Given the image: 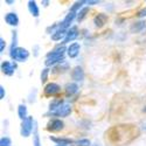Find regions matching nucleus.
Instances as JSON below:
<instances>
[{"label": "nucleus", "instance_id": "nucleus-22", "mask_svg": "<svg viewBox=\"0 0 146 146\" xmlns=\"http://www.w3.org/2000/svg\"><path fill=\"white\" fill-rule=\"evenodd\" d=\"M49 74H50V68H43L41 70V74H40V81L42 84H46L49 80Z\"/></svg>", "mask_w": 146, "mask_h": 146}, {"label": "nucleus", "instance_id": "nucleus-19", "mask_svg": "<svg viewBox=\"0 0 146 146\" xmlns=\"http://www.w3.org/2000/svg\"><path fill=\"white\" fill-rule=\"evenodd\" d=\"M67 31H68V29H63V28H60L58 31H56L54 34L50 35L52 41H54V42L62 41V42H63L64 39H66V35H67Z\"/></svg>", "mask_w": 146, "mask_h": 146}, {"label": "nucleus", "instance_id": "nucleus-37", "mask_svg": "<svg viewBox=\"0 0 146 146\" xmlns=\"http://www.w3.org/2000/svg\"><path fill=\"white\" fill-rule=\"evenodd\" d=\"M55 146H63V145H55Z\"/></svg>", "mask_w": 146, "mask_h": 146}, {"label": "nucleus", "instance_id": "nucleus-36", "mask_svg": "<svg viewBox=\"0 0 146 146\" xmlns=\"http://www.w3.org/2000/svg\"><path fill=\"white\" fill-rule=\"evenodd\" d=\"M144 112H146V106H145V109H144Z\"/></svg>", "mask_w": 146, "mask_h": 146}, {"label": "nucleus", "instance_id": "nucleus-3", "mask_svg": "<svg viewBox=\"0 0 146 146\" xmlns=\"http://www.w3.org/2000/svg\"><path fill=\"white\" fill-rule=\"evenodd\" d=\"M31 56V53L28 49L23 47H18L15 49L11 50L9 52V57L12 58V61H14V62H26V61Z\"/></svg>", "mask_w": 146, "mask_h": 146}, {"label": "nucleus", "instance_id": "nucleus-11", "mask_svg": "<svg viewBox=\"0 0 146 146\" xmlns=\"http://www.w3.org/2000/svg\"><path fill=\"white\" fill-rule=\"evenodd\" d=\"M77 18V14L76 13H72V12H68V14L64 17V19L60 22V26L61 28H63V29H69L70 27H72L71 23L74 22V20H76Z\"/></svg>", "mask_w": 146, "mask_h": 146}, {"label": "nucleus", "instance_id": "nucleus-26", "mask_svg": "<svg viewBox=\"0 0 146 146\" xmlns=\"http://www.w3.org/2000/svg\"><path fill=\"white\" fill-rule=\"evenodd\" d=\"M75 145H76V146H91L92 143H91L90 139H88V138H81V139L76 140Z\"/></svg>", "mask_w": 146, "mask_h": 146}, {"label": "nucleus", "instance_id": "nucleus-33", "mask_svg": "<svg viewBox=\"0 0 146 146\" xmlns=\"http://www.w3.org/2000/svg\"><path fill=\"white\" fill-rule=\"evenodd\" d=\"M5 4L12 6V5H14V4H15V1H14V0H5Z\"/></svg>", "mask_w": 146, "mask_h": 146}, {"label": "nucleus", "instance_id": "nucleus-10", "mask_svg": "<svg viewBox=\"0 0 146 146\" xmlns=\"http://www.w3.org/2000/svg\"><path fill=\"white\" fill-rule=\"evenodd\" d=\"M81 53V43L72 42L67 46V56L69 58H76Z\"/></svg>", "mask_w": 146, "mask_h": 146}, {"label": "nucleus", "instance_id": "nucleus-5", "mask_svg": "<svg viewBox=\"0 0 146 146\" xmlns=\"http://www.w3.org/2000/svg\"><path fill=\"white\" fill-rule=\"evenodd\" d=\"M72 111V106L69 103H64L60 109H57L56 111L54 112H48V116H52V117H60V118H67L68 116H70Z\"/></svg>", "mask_w": 146, "mask_h": 146}, {"label": "nucleus", "instance_id": "nucleus-32", "mask_svg": "<svg viewBox=\"0 0 146 146\" xmlns=\"http://www.w3.org/2000/svg\"><path fill=\"white\" fill-rule=\"evenodd\" d=\"M100 1L98 0H87L86 1V5L87 6H92V5H98Z\"/></svg>", "mask_w": 146, "mask_h": 146}, {"label": "nucleus", "instance_id": "nucleus-4", "mask_svg": "<svg viewBox=\"0 0 146 146\" xmlns=\"http://www.w3.org/2000/svg\"><path fill=\"white\" fill-rule=\"evenodd\" d=\"M0 68H1V72L4 75H6V76H13L15 74V71H17L18 64H17V62H14V61L5 60V61H3V62H1Z\"/></svg>", "mask_w": 146, "mask_h": 146}, {"label": "nucleus", "instance_id": "nucleus-2", "mask_svg": "<svg viewBox=\"0 0 146 146\" xmlns=\"http://www.w3.org/2000/svg\"><path fill=\"white\" fill-rule=\"evenodd\" d=\"M36 123L35 119L33 118V116H28L26 119L21 120L20 124V135L23 138H28L29 136H32V133H34Z\"/></svg>", "mask_w": 146, "mask_h": 146}, {"label": "nucleus", "instance_id": "nucleus-28", "mask_svg": "<svg viewBox=\"0 0 146 146\" xmlns=\"http://www.w3.org/2000/svg\"><path fill=\"white\" fill-rule=\"evenodd\" d=\"M137 18H139V19H144V18H146V7H143L141 9H139L138 12H137Z\"/></svg>", "mask_w": 146, "mask_h": 146}, {"label": "nucleus", "instance_id": "nucleus-15", "mask_svg": "<svg viewBox=\"0 0 146 146\" xmlns=\"http://www.w3.org/2000/svg\"><path fill=\"white\" fill-rule=\"evenodd\" d=\"M108 19H109L108 14H105V13H98V14H97L94 18V25H95V27H97V28L104 27L106 25V22H108Z\"/></svg>", "mask_w": 146, "mask_h": 146}, {"label": "nucleus", "instance_id": "nucleus-35", "mask_svg": "<svg viewBox=\"0 0 146 146\" xmlns=\"http://www.w3.org/2000/svg\"><path fill=\"white\" fill-rule=\"evenodd\" d=\"M91 146H102V144H101V143H98V141H96V143H94Z\"/></svg>", "mask_w": 146, "mask_h": 146}, {"label": "nucleus", "instance_id": "nucleus-9", "mask_svg": "<svg viewBox=\"0 0 146 146\" xmlns=\"http://www.w3.org/2000/svg\"><path fill=\"white\" fill-rule=\"evenodd\" d=\"M70 76H71L72 82L78 83V82H83L84 76H86V72H84V69L81 66H76V67H74L71 69Z\"/></svg>", "mask_w": 146, "mask_h": 146}, {"label": "nucleus", "instance_id": "nucleus-25", "mask_svg": "<svg viewBox=\"0 0 146 146\" xmlns=\"http://www.w3.org/2000/svg\"><path fill=\"white\" fill-rule=\"evenodd\" d=\"M18 33L14 31L12 32V43H11V47H9V52L15 49V48H18Z\"/></svg>", "mask_w": 146, "mask_h": 146}, {"label": "nucleus", "instance_id": "nucleus-16", "mask_svg": "<svg viewBox=\"0 0 146 146\" xmlns=\"http://www.w3.org/2000/svg\"><path fill=\"white\" fill-rule=\"evenodd\" d=\"M27 7H28V11L33 18H39L40 17V7L38 5V3L35 0H29L27 3Z\"/></svg>", "mask_w": 146, "mask_h": 146}, {"label": "nucleus", "instance_id": "nucleus-27", "mask_svg": "<svg viewBox=\"0 0 146 146\" xmlns=\"http://www.w3.org/2000/svg\"><path fill=\"white\" fill-rule=\"evenodd\" d=\"M12 139L7 136H4L0 138V146H12Z\"/></svg>", "mask_w": 146, "mask_h": 146}, {"label": "nucleus", "instance_id": "nucleus-17", "mask_svg": "<svg viewBox=\"0 0 146 146\" xmlns=\"http://www.w3.org/2000/svg\"><path fill=\"white\" fill-rule=\"evenodd\" d=\"M78 90H80V87H78V84L76 82H69V83L66 84V87H64V92L68 97L76 95L78 92Z\"/></svg>", "mask_w": 146, "mask_h": 146}, {"label": "nucleus", "instance_id": "nucleus-20", "mask_svg": "<svg viewBox=\"0 0 146 146\" xmlns=\"http://www.w3.org/2000/svg\"><path fill=\"white\" fill-rule=\"evenodd\" d=\"M18 117H19L21 120L26 119V118L28 117V109H27V105H26V104L21 103V104L18 105Z\"/></svg>", "mask_w": 146, "mask_h": 146}, {"label": "nucleus", "instance_id": "nucleus-13", "mask_svg": "<svg viewBox=\"0 0 146 146\" xmlns=\"http://www.w3.org/2000/svg\"><path fill=\"white\" fill-rule=\"evenodd\" d=\"M4 20L11 27H18L19 25V17L15 12H8V13H6L4 17Z\"/></svg>", "mask_w": 146, "mask_h": 146}, {"label": "nucleus", "instance_id": "nucleus-30", "mask_svg": "<svg viewBox=\"0 0 146 146\" xmlns=\"http://www.w3.org/2000/svg\"><path fill=\"white\" fill-rule=\"evenodd\" d=\"M5 96H6V90L4 88V86H0V100H5Z\"/></svg>", "mask_w": 146, "mask_h": 146}, {"label": "nucleus", "instance_id": "nucleus-6", "mask_svg": "<svg viewBox=\"0 0 146 146\" xmlns=\"http://www.w3.org/2000/svg\"><path fill=\"white\" fill-rule=\"evenodd\" d=\"M61 92V86L56 82H49L47 83L43 88V95L47 97H53Z\"/></svg>", "mask_w": 146, "mask_h": 146}, {"label": "nucleus", "instance_id": "nucleus-12", "mask_svg": "<svg viewBox=\"0 0 146 146\" xmlns=\"http://www.w3.org/2000/svg\"><path fill=\"white\" fill-rule=\"evenodd\" d=\"M49 139L55 143V145H63V146H72L76 141L71 138H67V137H55V136H49Z\"/></svg>", "mask_w": 146, "mask_h": 146}, {"label": "nucleus", "instance_id": "nucleus-34", "mask_svg": "<svg viewBox=\"0 0 146 146\" xmlns=\"http://www.w3.org/2000/svg\"><path fill=\"white\" fill-rule=\"evenodd\" d=\"M41 4L43 5V7H48V5L50 4V1H48V0H42Z\"/></svg>", "mask_w": 146, "mask_h": 146}, {"label": "nucleus", "instance_id": "nucleus-1", "mask_svg": "<svg viewBox=\"0 0 146 146\" xmlns=\"http://www.w3.org/2000/svg\"><path fill=\"white\" fill-rule=\"evenodd\" d=\"M67 55V47L64 44H58L54 47L50 52H48L44 58L46 68L55 67L58 63L64 62V57Z\"/></svg>", "mask_w": 146, "mask_h": 146}, {"label": "nucleus", "instance_id": "nucleus-21", "mask_svg": "<svg viewBox=\"0 0 146 146\" xmlns=\"http://www.w3.org/2000/svg\"><path fill=\"white\" fill-rule=\"evenodd\" d=\"M84 5H86V1L84 0H81V1H75L74 4L71 5V7H70V12H72V13H78V12L84 7Z\"/></svg>", "mask_w": 146, "mask_h": 146}, {"label": "nucleus", "instance_id": "nucleus-29", "mask_svg": "<svg viewBox=\"0 0 146 146\" xmlns=\"http://www.w3.org/2000/svg\"><path fill=\"white\" fill-rule=\"evenodd\" d=\"M6 41L4 40V38H0V54H4L5 49H6Z\"/></svg>", "mask_w": 146, "mask_h": 146}, {"label": "nucleus", "instance_id": "nucleus-7", "mask_svg": "<svg viewBox=\"0 0 146 146\" xmlns=\"http://www.w3.org/2000/svg\"><path fill=\"white\" fill-rule=\"evenodd\" d=\"M64 129V121L61 118H53L48 121L47 124V130L49 132H60Z\"/></svg>", "mask_w": 146, "mask_h": 146}, {"label": "nucleus", "instance_id": "nucleus-24", "mask_svg": "<svg viewBox=\"0 0 146 146\" xmlns=\"http://www.w3.org/2000/svg\"><path fill=\"white\" fill-rule=\"evenodd\" d=\"M33 146H42L40 135L38 132V125L35 126V130H34V133H33Z\"/></svg>", "mask_w": 146, "mask_h": 146}, {"label": "nucleus", "instance_id": "nucleus-23", "mask_svg": "<svg viewBox=\"0 0 146 146\" xmlns=\"http://www.w3.org/2000/svg\"><path fill=\"white\" fill-rule=\"evenodd\" d=\"M88 13H89V6H84V7L78 12V13H77V18H76V20H77L78 22H82L84 19L87 18Z\"/></svg>", "mask_w": 146, "mask_h": 146}, {"label": "nucleus", "instance_id": "nucleus-14", "mask_svg": "<svg viewBox=\"0 0 146 146\" xmlns=\"http://www.w3.org/2000/svg\"><path fill=\"white\" fill-rule=\"evenodd\" d=\"M131 32L135 34H144L146 33V21L145 20H139L132 23L131 26Z\"/></svg>", "mask_w": 146, "mask_h": 146}, {"label": "nucleus", "instance_id": "nucleus-31", "mask_svg": "<svg viewBox=\"0 0 146 146\" xmlns=\"http://www.w3.org/2000/svg\"><path fill=\"white\" fill-rule=\"evenodd\" d=\"M39 52H40V46L39 44H35L33 47V55L34 56H39Z\"/></svg>", "mask_w": 146, "mask_h": 146}, {"label": "nucleus", "instance_id": "nucleus-8", "mask_svg": "<svg viewBox=\"0 0 146 146\" xmlns=\"http://www.w3.org/2000/svg\"><path fill=\"white\" fill-rule=\"evenodd\" d=\"M80 35V32H78V27L77 26H72L70 27L68 31H67V35H66V39L64 41L62 42V44H70V42L72 43L76 39H77V36Z\"/></svg>", "mask_w": 146, "mask_h": 146}, {"label": "nucleus", "instance_id": "nucleus-18", "mask_svg": "<svg viewBox=\"0 0 146 146\" xmlns=\"http://www.w3.org/2000/svg\"><path fill=\"white\" fill-rule=\"evenodd\" d=\"M64 100L63 98H54L49 102V105H48V112H54L57 109H60L64 104Z\"/></svg>", "mask_w": 146, "mask_h": 146}]
</instances>
